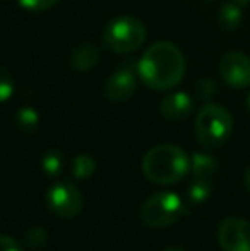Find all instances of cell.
I'll return each mask as SVG.
<instances>
[{
	"label": "cell",
	"mask_w": 250,
	"mask_h": 251,
	"mask_svg": "<svg viewBox=\"0 0 250 251\" xmlns=\"http://www.w3.org/2000/svg\"><path fill=\"white\" fill-rule=\"evenodd\" d=\"M190 171L194 178L199 179H213L218 171V162L207 152H194L190 157Z\"/></svg>",
	"instance_id": "cell-12"
},
{
	"label": "cell",
	"mask_w": 250,
	"mask_h": 251,
	"mask_svg": "<svg viewBox=\"0 0 250 251\" xmlns=\"http://www.w3.org/2000/svg\"><path fill=\"white\" fill-rule=\"evenodd\" d=\"M194 101L187 93L180 91V93L168 94L160 104V111L163 118L170 120V122H182L192 113Z\"/></svg>",
	"instance_id": "cell-10"
},
{
	"label": "cell",
	"mask_w": 250,
	"mask_h": 251,
	"mask_svg": "<svg viewBox=\"0 0 250 251\" xmlns=\"http://www.w3.org/2000/svg\"><path fill=\"white\" fill-rule=\"evenodd\" d=\"M211 192H213V185L211 179H199L194 178V181L189 185L187 190V200L190 205H200L204 201L209 200Z\"/></svg>",
	"instance_id": "cell-17"
},
{
	"label": "cell",
	"mask_w": 250,
	"mask_h": 251,
	"mask_svg": "<svg viewBox=\"0 0 250 251\" xmlns=\"http://www.w3.org/2000/svg\"><path fill=\"white\" fill-rule=\"evenodd\" d=\"M96 173V161L89 154H77L70 161V175L76 179H89Z\"/></svg>",
	"instance_id": "cell-14"
},
{
	"label": "cell",
	"mask_w": 250,
	"mask_h": 251,
	"mask_svg": "<svg viewBox=\"0 0 250 251\" xmlns=\"http://www.w3.org/2000/svg\"><path fill=\"white\" fill-rule=\"evenodd\" d=\"M220 75L226 86L245 89L250 86V58L242 51H228L220 60Z\"/></svg>",
	"instance_id": "cell-8"
},
{
	"label": "cell",
	"mask_w": 250,
	"mask_h": 251,
	"mask_svg": "<svg viewBox=\"0 0 250 251\" xmlns=\"http://www.w3.org/2000/svg\"><path fill=\"white\" fill-rule=\"evenodd\" d=\"M245 104H247V109L250 111V93H249V96H247V101H245Z\"/></svg>",
	"instance_id": "cell-26"
},
{
	"label": "cell",
	"mask_w": 250,
	"mask_h": 251,
	"mask_svg": "<svg viewBox=\"0 0 250 251\" xmlns=\"http://www.w3.org/2000/svg\"><path fill=\"white\" fill-rule=\"evenodd\" d=\"M147 36L146 26L134 16H118L107 24L103 31V43L115 53H134L144 45Z\"/></svg>",
	"instance_id": "cell-5"
},
{
	"label": "cell",
	"mask_w": 250,
	"mask_h": 251,
	"mask_svg": "<svg viewBox=\"0 0 250 251\" xmlns=\"http://www.w3.org/2000/svg\"><path fill=\"white\" fill-rule=\"evenodd\" d=\"M185 56L170 41L151 45L137 63L139 79L154 91H168L182 82L185 75Z\"/></svg>",
	"instance_id": "cell-1"
},
{
	"label": "cell",
	"mask_w": 250,
	"mask_h": 251,
	"mask_svg": "<svg viewBox=\"0 0 250 251\" xmlns=\"http://www.w3.org/2000/svg\"><path fill=\"white\" fill-rule=\"evenodd\" d=\"M233 132V116L221 104H204L195 118V135L206 149L221 147Z\"/></svg>",
	"instance_id": "cell-3"
},
{
	"label": "cell",
	"mask_w": 250,
	"mask_h": 251,
	"mask_svg": "<svg viewBox=\"0 0 250 251\" xmlns=\"http://www.w3.org/2000/svg\"><path fill=\"white\" fill-rule=\"evenodd\" d=\"M0 245H2V251H21L19 243L14 238H10L9 234L0 236Z\"/></svg>",
	"instance_id": "cell-22"
},
{
	"label": "cell",
	"mask_w": 250,
	"mask_h": 251,
	"mask_svg": "<svg viewBox=\"0 0 250 251\" xmlns=\"http://www.w3.org/2000/svg\"><path fill=\"white\" fill-rule=\"evenodd\" d=\"M24 245L33 251H40L48 245V232L43 226H33L24 232Z\"/></svg>",
	"instance_id": "cell-18"
},
{
	"label": "cell",
	"mask_w": 250,
	"mask_h": 251,
	"mask_svg": "<svg viewBox=\"0 0 250 251\" xmlns=\"http://www.w3.org/2000/svg\"><path fill=\"white\" fill-rule=\"evenodd\" d=\"M41 169L47 176H58L62 175L63 168H65V161H63V155L58 149H48L43 152L41 155Z\"/></svg>",
	"instance_id": "cell-16"
},
{
	"label": "cell",
	"mask_w": 250,
	"mask_h": 251,
	"mask_svg": "<svg viewBox=\"0 0 250 251\" xmlns=\"http://www.w3.org/2000/svg\"><path fill=\"white\" fill-rule=\"evenodd\" d=\"M98 60H100V50L93 43L86 41L74 48L69 63L76 72H89L98 65Z\"/></svg>",
	"instance_id": "cell-11"
},
{
	"label": "cell",
	"mask_w": 250,
	"mask_h": 251,
	"mask_svg": "<svg viewBox=\"0 0 250 251\" xmlns=\"http://www.w3.org/2000/svg\"><path fill=\"white\" fill-rule=\"evenodd\" d=\"M237 3H240V5H245V3H250V0H235Z\"/></svg>",
	"instance_id": "cell-25"
},
{
	"label": "cell",
	"mask_w": 250,
	"mask_h": 251,
	"mask_svg": "<svg viewBox=\"0 0 250 251\" xmlns=\"http://www.w3.org/2000/svg\"><path fill=\"white\" fill-rule=\"evenodd\" d=\"M60 0H19V5L29 12H45L55 7Z\"/></svg>",
	"instance_id": "cell-19"
},
{
	"label": "cell",
	"mask_w": 250,
	"mask_h": 251,
	"mask_svg": "<svg viewBox=\"0 0 250 251\" xmlns=\"http://www.w3.org/2000/svg\"><path fill=\"white\" fill-rule=\"evenodd\" d=\"M214 91H216V87H214V82L211 79H200L195 84V94L199 98H204V100L213 96Z\"/></svg>",
	"instance_id": "cell-21"
},
{
	"label": "cell",
	"mask_w": 250,
	"mask_h": 251,
	"mask_svg": "<svg viewBox=\"0 0 250 251\" xmlns=\"http://www.w3.org/2000/svg\"><path fill=\"white\" fill-rule=\"evenodd\" d=\"M12 93H14V77L3 67L2 72H0V100L7 101Z\"/></svg>",
	"instance_id": "cell-20"
},
{
	"label": "cell",
	"mask_w": 250,
	"mask_h": 251,
	"mask_svg": "<svg viewBox=\"0 0 250 251\" xmlns=\"http://www.w3.org/2000/svg\"><path fill=\"white\" fill-rule=\"evenodd\" d=\"M47 207L57 217L74 219L81 214L84 207L83 193L69 181L55 183L47 192Z\"/></svg>",
	"instance_id": "cell-6"
},
{
	"label": "cell",
	"mask_w": 250,
	"mask_h": 251,
	"mask_svg": "<svg viewBox=\"0 0 250 251\" xmlns=\"http://www.w3.org/2000/svg\"><path fill=\"white\" fill-rule=\"evenodd\" d=\"M14 123L16 128L23 135H31L38 130L40 126V115L34 108L31 106H24V108L17 109L16 116H14Z\"/></svg>",
	"instance_id": "cell-13"
},
{
	"label": "cell",
	"mask_w": 250,
	"mask_h": 251,
	"mask_svg": "<svg viewBox=\"0 0 250 251\" xmlns=\"http://www.w3.org/2000/svg\"><path fill=\"white\" fill-rule=\"evenodd\" d=\"M189 208L184 200L173 192H158L149 195L142 201L139 210V217L144 226L153 229L168 227L180 221Z\"/></svg>",
	"instance_id": "cell-4"
},
{
	"label": "cell",
	"mask_w": 250,
	"mask_h": 251,
	"mask_svg": "<svg viewBox=\"0 0 250 251\" xmlns=\"http://www.w3.org/2000/svg\"><path fill=\"white\" fill-rule=\"evenodd\" d=\"M190 171V157L173 144H160L142 157V173L154 185H173Z\"/></svg>",
	"instance_id": "cell-2"
},
{
	"label": "cell",
	"mask_w": 250,
	"mask_h": 251,
	"mask_svg": "<svg viewBox=\"0 0 250 251\" xmlns=\"http://www.w3.org/2000/svg\"><path fill=\"white\" fill-rule=\"evenodd\" d=\"M218 21L220 24L224 27L226 31H235L242 23V9L240 3L233 2H226L221 5L220 12H218Z\"/></svg>",
	"instance_id": "cell-15"
},
{
	"label": "cell",
	"mask_w": 250,
	"mask_h": 251,
	"mask_svg": "<svg viewBox=\"0 0 250 251\" xmlns=\"http://www.w3.org/2000/svg\"><path fill=\"white\" fill-rule=\"evenodd\" d=\"M105 96L113 102H125L132 100L137 91V77L132 70L118 69L105 82Z\"/></svg>",
	"instance_id": "cell-9"
},
{
	"label": "cell",
	"mask_w": 250,
	"mask_h": 251,
	"mask_svg": "<svg viewBox=\"0 0 250 251\" xmlns=\"http://www.w3.org/2000/svg\"><path fill=\"white\" fill-rule=\"evenodd\" d=\"M218 243L223 251H250V222L226 217L218 226Z\"/></svg>",
	"instance_id": "cell-7"
},
{
	"label": "cell",
	"mask_w": 250,
	"mask_h": 251,
	"mask_svg": "<svg viewBox=\"0 0 250 251\" xmlns=\"http://www.w3.org/2000/svg\"><path fill=\"white\" fill-rule=\"evenodd\" d=\"M244 185H245V188H247V192H250V166L244 175Z\"/></svg>",
	"instance_id": "cell-23"
},
{
	"label": "cell",
	"mask_w": 250,
	"mask_h": 251,
	"mask_svg": "<svg viewBox=\"0 0 250 251\" xmlns=\"http://www.w3.org/2000/svg\"><path fill=\"white\" fill-rule=\"evenodd\" d=\"M165 251H185L182 246H171V248H167Z\"/></svg>",
	"instance_id": "cell-24"
}]
</instances>
